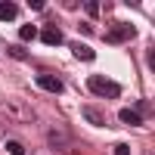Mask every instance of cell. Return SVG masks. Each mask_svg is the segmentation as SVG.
I'll return each mask as SVG.
<instances>
[{
	"label": "cell",
	"mask_w": 155,
	"mask_h": 155,
	"mask_svg": "<svg viewBox=\"0 0 155 155\" xmlns=\"http://www.w3.org/2000/svg\"><path fill=\"white\" fill-rule=\"evenodd\" d=\"M87 87L93 90L96 96H106V99H115V96L121 93V87L115 84L112 78H102V74H93V78H90V81H87Z\"/></svg>",
	"instance_id": "cell-1"
},
{
	"label": "cell",
	"mask_w": 155,
	"mask_h": 155,
	"mask_svg": "<svg viewBox=\"0 0 155 155\" xmlns=\"http://www.w3.org/2000/svg\"><path fill=\"white\" fill-rule=\"evenodd\" d=\"M134 34H137L134 25H118V28H112V31L106 34V41H109V44H118V41H130Z\"/></svg>",
	"instance_id": "cell-2"
},
{
	"label": "cell",
	"mask_w": 155,
	"mask_h": 155,
	"mask_svg": "<svg viewBox=\"0 0 155 155\" xmlns=\"http://www.w3.org/2000/svg\"><path fill=\"white\" fill-rule=\"evenodd\" d=\"M37 87L47 90V93H62V81L56 74H41V78H37Z\"/></svg>",
	"instance_id": "cell-3"
},
{
	"label": "cell",
	"mask_w": 155,
	"mask_h": 155,
	"mask_svg": "<svg viewBox=\"0 0 155 155\" xmlns=\"http://www.w3.org/2000/svg\"><path fill=\"white\" fill-rule=\"evenodd\" d=\"M118 115H121V121L130 124V127H140V124H143V115H140L137 109H121Z\"/></svg>",
	"instance_id": "cell-4"
},
{
	"label": "cell",
	"mask_w": 155,
	"mask_h": 155,
	"mask_svg": "<svg viewBox=\"0 0 155 155\" xmlns=\"http://www.w3.org/2000/svg\"><path fill=\"white\" fill-rule=\"evenodd\" d=\"M41 41L50 44V47H59V44H62V31H59V28H44V31H41Z\"/></svg>",
	"instance_id": "cell-5"
},
{
	"label": "cell",
	"mask_w": 155,
	"mask_h": 155,
	"mask_svg": "<svg viewBox=\"0 0 155 155\" xmlns=\"http://www.w3.org/2000/svg\"><path fill=\"white\" fill-rule=\"evenodd\" d=\"M71 53H74L78 59H84V62H93V50L84 47V44H78V41H71Z\"/></svg>",
	"instance_id": "cell-6"
},
{
	"label": "cell",
	"mask_w": 155,
	"mask_h": 155,
	"mask_svg": "<svg viewBox=\"0 0 155 155\" xmlns=\"http://www.w3.org/2000/svg\"><path fill=\"white\" fill-rule=\"evenodd\" d=\"M19 16V6L16 3H0V22H12Z\"/></svg>",
	"instance_id": "cell-7"
},
{
	"label": "cell",
	"mask_w": 155,
	"mask_h": 155,
	"mask_svg": "<svg viewBox=\"0 0 155 155\" xmlns=\"http://www.w3.org/2000/svg\"><path fill=\"white\" fill-rule=\"evenodd\" d=\"M19 37H22V41H34V37H37V28H34V25H22V28H19Z\"/></svg>",
	"instance_id": "cell-8"
},
{
	"label": "cell",
	"mask_w": 155,
	"mask_h": 155,
	"mask_svg": "<svg viewBox=\"0 0 155 155\" xmlns=\"http://www.w3.org/2000/svg\"><path fill=\"white\" fill-rule=\"evenodd\" d=\"M6 152H9V155H22V152H25V146L19 143V140H9V143H6Z\"/></svg>",
	"instance_id": "cell-9"
},
{
	"label": "cell",
	"mask_w": 155,
	"mask_h": 155,
	"mask_svg": "<svg viewBox=\"0 0 155 155\" xmlns=\"http://www.w3.org/2000/svg\"><path fill=\"white\" fill-rule=\"evenodd\" d=\"M9 56L12 59H28V50L25 47H9Z\"/></svg>",
	"instance_id": "cell-10"
},
{
	"label": "cell",
	"mask_w": 155,
	"mask_h": 155,
	"mask_svg": "<svg viewBox=\"0 0 155 155\" xmlns=\"http://www.w3.org/2000/svg\"><path fill=\"white\" fill-rule=\"evenodd\" d=\"M130 149H127V143H118V149H115V155H127Z\"/></svg>",
	"instance_id": "cell-11"
}]
</instances>
